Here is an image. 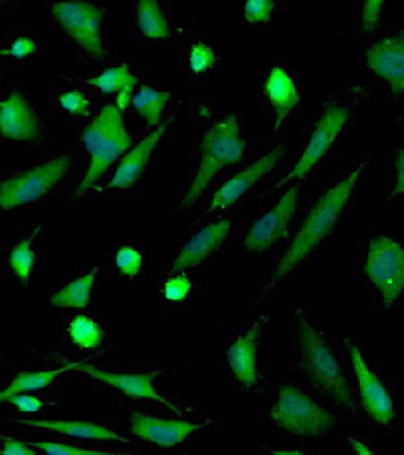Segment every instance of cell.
<instances>
[{
	"label": "cell",
	"mask_w": 404,
	"mask_h": 455,
	"mask_svg": "<svg viewBox=\"0 0 404 455\" xmlns=\"http://www.w3.org/2000/svg\"><path fill=\"white\" fill-rule=\"evenodd\" d=\"M367 164H369V160L363 162L351 175L331 188L313 205L301 229L292 240L290 247L278 261L276 268L271 274L268 283L263 288L257 302H262L278 283H280L288 274L294 272L299 265H302L333 231L343 211L348 204L349 198L351 196L360 173L363 172Z\"/></svg>",
	"instance_id": "1"
},
{
	"label": "cell",
	"mask_w": 404,
	"mask_h": 455,
	"mask_svg": "<svg viewBox=\"0 0 404 455\" xmlns=\"http://www.w3.org/2000/svg\"><path fill=\"white\" fill-rule=\"evenodd\" d=\"M295 320L299 356L306 379L337 407L355 411V399L333 350L301 312L295 314Z\"/></svg>",
	"instance_id": "2"
},
{
	"label": "cell",
	"mask_w": 404,
	"mask_h": 455,
	"mask_svg": "<svg viewBox=\"0 0 404 455\" xmlns=\"http://www.w3.org/2000/svg\"><path fill=\"white\" fill-rule=\"evenodd\" d=\"M82 140L90 155V164L76 191L77 196L93 188L111 164L132 147V137L125 129L122 113L114 106L104 107L89 123L82 133Z\"/></svg>",
	"instance_id": "3"
},
{
	"label": "cell",
	"mask_w": 404,
	"mask_h": 455,
	"mask_svg": "<svg viewBox=\"0 0 404 455\" xmlns=\"http://www.w3.org/2000/svg\"><path fill=\"white\" fill-rule=\"evenodd\" d=\"M240 135L236 115L227 116L205 133L201 142L199 167L180 205V211H186L196 204L216 173L241 160L245 143Z\"/></svg>",
	"instance_id": "4"
},
{
	"label": "cell",
	"mask_w": 404,
	"mask_h": 455,
	"mask_svg": "<svg viewBox=\"0 0 404 455\" xmlns=\"http://www.w3.org/2000/svg\"><path fill=\"white\" fill-rule=\"evenodd\" d=\"M270 415L278 427L303 438L326 435L336 424L329 411L292 385L281 386Z\"/></svg>",
	"instance_id": "5"
},
{
	"label": "cell",
	"mask_w": 404,
	"mask_h": 455,
	"mask_svg": "<svg viewBox=\"0 0 404 455\" xmlns=\"http://www.w3.org/2000/svg\"><path fill=\"white\" fill-rule=\"evenodd\" d=\"M70 165V157H59L4 180L0 183V208L11 211L38 201L63 179Z\"/></svg>",
	"instance_id": "6"
},
{
	"label": "cell",
	"mask_w": 404,
	"mask_h": 455,
	"mask_svg": "<svg viewBox=\"0 0 404 455\" xmlns=\"http://www.w3.org/2000/svg\"><path fill=\"white\" fill-rule=\"evenodd\" d=\"M364 273L380 291L385 306H392L404 289V249L387 236L374 237Z\"/></svg>",
	"instance_id": "7"
},
{
	"label": "cell",
	"mask_w": 404,
	"mask_h": 455,
	"mask_svg": "<svg viewBox=\"0 0 404 455\" xmlns=\"http://www.w3.org/2000/svg\"><path fill=\"white\" fill-rule=\"evenodd\" d=\"M53 16L88 55L103 57L104 50L101 39L102 10L85 2H64L53 5Z\"/></svg>",
	"instance_id": "8"
},
{
	"label": "cell",
	"mask_w": 404,
	"mask_h": 455,
	"mask_svg": "<svg viewBox=\"0 0 404 455\" xmlns=\"http://www.w3.org/2000/svg\"><path fill=\"white\" fill-rule=\"evenodd\" d=\"M348 119L349 113L344 108L336 106L327 108L322 117L317 122L311 139H310L308 146H306L304 153L299 158L297 164L277 186L271 188L266 194L273 193L274 190L279 189V188L292 182V180L304 179L333 146L335 140L337 139V136L344 128Z\"/></svg>",
	"instance_id": "9"
},
{
	"label": "cell",
	"mask_w": 404,
	"mask_h": 455,
	"mask_svg": "<svg viewBox=\"0 0 404 455\" xmlns=\"http://www.w3.org/2000/svg\"><path fill=\"white\" fill-rule=\"evenodd\" d=\"M299 189V186L292 187L269 212L252 226L244 240L246 251L262 254L288 236L298 205Z\"/></svg>",
	"instance_id": "10"
},
{
	"label": "cell",
	"mask_w": 404,
	"mask_h": 455,
	"mask_svg": "<svg viewBox=\"0 0 404 455\" xmlns=\"http://www.w3.org/2000/svg\"><path fill=\"white\" fill-rule=\"evenodd\" d=\"M345 345L350 357H351L364 410L378 424H391L394 420L395 410L387 389L384 388L374 371L368 367L356 343L346 339Z\"/></svg>",
	"instance_id": "11"
},
{
	"label": "cell",
	"mask_w": 404,
	"mask_h": 455,
	"mask_svg": "<svg viewBox=\"0 0 404 455\" xmlns=\"http://www.w3.org/2000/svg\"><path fill=\"white\" fill-rule=\"evenodd\" d=\"M208 422L171 420L134 411L131 417V432L144 442L171 449L185 442L192 433L205 428Z\"/></svg>",
	"instance_id": "12"
},
{
	"label": "cell",
	"mask_w": 404,
	"mask_h": 455,
	"mask_svg": "<svg viewBox=\"0 0 404 455\" xmlns=\"http://www.w3.org/2000/svg\"><path fill=\"white\" fill-rule=\"evenodd\" d=\"M284 155L285 148L278 146L272 151H270L266 156L255 162L250 167L244 169L243 172L230 179L229 182L223 184L216 191L214 196H213L211 204H209L207 211H206L204 218L211 214V212L223 211V209L230 208V205L236 204L245 193H247V190H250L263 177L268 175L270 172L276 168V165L279 164Z\"/></svg>",
	"instance_id": "13"
},
{
	"label": "cell",
	"mask_w": 404,
	"mask_h": 455,
	"mask_svg": "<svg viewBox=\"0 0 404 455\" xmlns=\"http://www.w3.org/2000/svg\"><path fill=\"white\" fill-rule=\"evenodd\" d=\"M367 64L378 77L387 82L392 93H404V31L389 36L368 49Z\"/></svg>",
	"instance_id": "14"
},
{
	"label": "cell",
	"mask_w": 404,
	"mask_h": 455,
	"mask_svg": "<svg viewBox=\"0 0 404 455\" xmlns=\"http://www.w3.org/2000/svg\"><path fill=\"white\" fill-rule=\"evenodd\" d=\"M76 370L89 375L90 378L95 379V380L118 389V391L125 393V395L131 396L133 399L158 401V403L165 404L169 410L182 417V411L171 401L164 398L154 387V379L160 375L164 370L143 374L113 373V371L99 370V368L90 366L85 363L79 364L78 367H76Z\"/></svg>",
	"instance_id": "15"
},
{
	"label": "cell",
	"mask_w": 404,
	"mask_h": 455,
	"mask_svg": "<svg viewBox=\"0 0 404 455\" xmlns=\"http://www.w3.org/2000/svg\"><path fill=\"white\" fill-rule=\"evenodd\" d=\"M0 132L6 139L31 142L41 135V124L30 103L20 93H11L0 103Z\"/></svg>",
	"instance_id": "16"
},
{
	"label": "cell",
	"mask_w": 404,
	"mask_h": 455,
	"mask_svg": "<svg viewBox=\"0 0 404 455\" xmlns=\"http://www.w3.org/2000/svg\"><path fill=\"white\" fill-rule=\"evenodd\" d=\"M230 230V222L227 219L206 226L187 242L173 262L171 272H185L187 269L199 266L222 247L229 236Z\"/></svg>",
	"instance_id": "17"
},
{
	"label": "cell",
	"mask_w": 404,
	"mask_h": 455,
	"mask_svg": "<svg viewBox=\"0 0 404 455\" xmlns=\"http://www.w3.org/2000/svg\"><path fill=\"white\" fill-rule=\"evenodd\" d=\"M263 320L259 317L246 331L227 350V360L234 377L246 388L258 384L257 353L263 331Z\"/></svg>",
	"instance_id": "18"
},
{
	"label": "cell",
	"mask_w": 404,
	"mask_h": 455,
	"mask_svg": "<svg viewBox=\"0 0 404 455\" xmlns=\"http://www.w3.org/2000/svg\"><path fill=\"white\" fill-rule=\"evenodd\" d=\"M172 121L173 117L162 123L149 136L141 140L134 149L125 155L107 188H109V189L111 188L127 189V188H131L133 184L136 183V180L142 175L144 168H146L148 162H149L151 154H153L158 143L160 142L162 136L167 132Z\"/></svg>",
	"instance_id": "19"
},
{
	"label": "cell",
	"mask_w": 404,
	"mask_h": 455,
	"mask_svg": "<svg viewBox=\"0 0 404 455\" xmlns=\"http://www.w3.org/2000/svg\"><path fill=\"white\" fill-rule=\"evenodd\" d=\"M20 424L31 426L61 433V435L71 436L76 439L103 440V442L131 443V440L118 435L117 432L104 427L102 425L93 424L88 421H67V420H20Z\"/></svg>",
	"instance_id": "20"
},
{
	"label": "cell",
	"mask_w": 404,
	"mask_h": 455,
	"mask_svg": "<svg viewBox=\"0 0 404 455\" xmlns=\"http://www.w3.org/2000/svg\"><path fill=\"white\" fill-rule=\"evenodd\" d=\"M265 93L276 115L277 126L298 106L299 93L290 75L280 67H273L265 84Z\"/></svg>",
	"instance_id": "21"
},
{
	"label": "cell",
	"mask_w": 404,
	"mask_h": 455,
	"mask_svg": "<svg viewBox=\"0 0 404 455\" xmlns=\"http://www.w3.org/2000/svg\"><path fill=\"white\" fill-rule=\"evenodd\" d=\"M89 84L95 86L107 95H117V109L124 114L129 104L133 100V92H134L137 84L136 78L129 71L127 64H122L120 67L108 68L103 74L97 77L90 79Z\"/></svg>",
	"instance_id": "22"
},
{
	"label": "cell",
	"mask_w": 404,
	"mask_h": 455,
	"mask_svg": "<svg viewBox=\"0 0 404 455\" xmlns=\"http://www.w3.org/2000/svg\"><path fill=\"white\" fill-rule=\"evenodd\" d=\"M83 363H85V360L69 363L64 367L53 371H23V373L17 375L16 379L7 386V388L0 391V403H3V400L7 398V396L41 391V389H44L52 385L61 375L67 373L68 371L76 370V367H78Z\"/></svg>",
	"instance_id": "23"
},
{
	"label": "cell",
	"mask_w": 404,
	"mask_h": 455,
	"mask_svg": "<svg viewBox=\"0 0 404 455\" xmlns=\"http://www.w3.org/2000/svg\"><path fill=\"white\" fill-rule=\"evenodd\" d=\"M97 273L99 268L67 284L50 298V305L56 308L85 309L89 305Z\"/></svg>",
	"instance_id": "24"
},
{
	"label": "cell",
	"mask_w": 404,
	"mask_h": 455,
	"mask_svg": "<svg viewBox=\"0 0 404 455\" xmlns=\"http://www.w3.org/2000/svg\"><path fill=\"white\" fill-rule=\"evenodd\" d=\"M137 24L148 39L171 37V28L160 5L154 0H141L137 4Z\"/></svg>",
	"instance_id": "25"
},
{
	"label": "cell",
	"mask_w": 404,
	"mask_h": 455,
	"mask_svg": "<svg viewBox=\"0 0 404 455\" xmlns=\"http://www.w3.org/2000/svg\"><path fill=\"white\" fill-rule=\"evenodd\" d=\"M171 95L168 92H158L149 86H142L135 96H133V106L140 117L148 126L158 125L161 121L162 113Z\"/></svg>",
	"instance_id": "26"
},
{
	"label": "cell",
	"mask_w": 404,
	"mask_h": 455,
	"mask_svg": "<svg viewBox=\"0 0 404 455\" xmlns=\"http://www.w3.org/2000/svg\"><path fill=\"white\" fill-rule=\"evenodd\" d=\"M69 337L79 349H95L102 343L103 331L96 321L85 315H77L69 326Z\"/></svg>",
	"instance_id": "27"
},
{
	"label": "cell",
	"mask_w": 404,
	"mask_h": 455,
	"mask_svg": "<svg viewBox=\"0 0 404 455\" xmlns=\"http://www.w3.org/2000/svg\"><path fill=\"white\" fill-rule=\"evenodd\" d=\"M39 230H41V228L35 230L32 236L20 241L10 254L9 265L11 269H12L14 275L24 284H27L30 280L32 269H34L36 256L34 251H32V242L37 236Z\"/></svg>",
	"instance_id": "28"
},
{
	"label": "cell",
	"mask_w": 404,
	"mask_h": 455,
	"mask_svg": "<svg viewBox=\"0 0 404 455\" xmlns=\"http://www.w3.org/2000/svg\"><path fill=\"white\" fill-rule=\"evenodd\" d=\"M115 265L120 270L121 275L133 279L139 275L142 268V255L132 247H122L115 256Z\"/></svg>",
	"instance_id": "29"
},
{
	"label": "cell",
	"mask_w": 404,
	"mask_h": 455,
	"mask_svg": "<svg viewBox=\"0 0 404 455\" xmlns=\"http://www.w3.org/2000/svg\"><path fill=\"white\" fill-rule=\"evenodd\" d=\"M28 446L41 450L46 455H134L114 452H101V451H93L79 449V447L64 445V443L52 442H34L27 443Z\"/></svg>",
	"instance_id": "30"
},
{
	"label": "cell",
	"mask_w": 404,
	"mask_h": 455,
	"mask_svg": "<svg viewBox=\"0 0 404 455\" xmlns=\"http://www.w3.org/2000/svg\"><path fill=\"white\" fill-rule=\"evenodd\" d=\"M274 10L272 0H250L244 9L245 20L250 24L268 23Z\"/></svg>",
	"instance_id": "31"
},
{
	"label": "cell",
	"mask_w": 404,
	"mask_h": 455,
	"mask_svg": "<svg viewBox=\"0 0 404 455\" xmlns=\"http://www.w3.org/2000/svg\"><path fill=\"white\" fill-rule=\"evenodd\" d=\"M190 68H192L196 74H202V72L214 68V52H212L209 46L204 44V43H197V44L192 46V52H190Z\"/></svg>",
	"instance_id": "32"
},
{
	"label": "cell",
	"mask_w": 404,
	"mask_h": 455,
	"mask_svg": "<svg viewBox=\"0 0 404 455\" xmlns=\"http://www.w3.org/2000/svg\"><path fill=\"white\" fill-rule=\"evenodd\" d=\"M193 284L190 283L189 277L185 274L172 277L164 285V295L165 298L171 302H182L183 299H187L192 289Z\"/></svg>",
	"instance_id": "33"
},
{
	"label": "cell",
	"mask_w": 404,
	"mask_h": 455,
	"mask_svg": "<svg viewBox=\"0 0 404 455\" xmlns=\"http://www.w3.org/2000/svg\"><path fill=\"white\" fill-rule=\"evenodd\" d=\"M59 102L69 114L75 116H86L89 114V100L77 90L63 93V95L59 97Z\"/></svg>",
	"instance_id": "34"
},
{
	"label": "cell",
	"mask_w": 404,
	"mask_h": 455,
	"mask_svg": "<svg viewBox=\"0 0 404 455\" xmlns=\"http://www.w3.org/2000/svg\"><path fill=\"white\" fill-rule=\"evenodd\" d=\"M384 7L382 0H369L364 2L360 27L363 32H371L377 28L381 20V11Z\"/></svg>",
	"instance_id": "35"
},
{
	"label": "cell",
	"mask_w": 404,
	"mask_h": 455,
	"mask_svg": "<svg viewBox=\"0 0 404 455\" xmlns=\"http://www.w3.org/2000/svg\"><path fill=\"white\" fill-rule=\"evenodd\" d=\"M36 52V43L31 38L20 37L7 49H0V56H10L21 60Z\"/></svg>",
	"instance_id": "36"
},
{
	"label": "cell",
	"mask_w": 404,
	"mask_h": 455,
	"mask_svg": "<svg viewBox=\"0 0 404 455\" xmlns=\"http://www.w3.org/2000/svg\"><path fill=\"white\" fill-rule=\"evenodd\" d=\"M3 403L12 404L20 413H37L43 407L42 401L31 395H11L4 399Z\"/></svg>",
	"instance_id": "37"
},
{
	"label": "cell",
	"mask_w": 404,
	"mask_h": 455,
	"mask_svg": "<svg viewBox=\"0 0 404 455\" xmlns=\"http://www.w3.org/2000/svg\"><path fill=\"white\" fill-rule=\"evenodd\" d=\"M3 439L4 447L0 451V455H38L27 443L18 442V440L12 438Z\"/></svg>",
	"instance_id": "38"
},
{
	"label": "cell",
	"mask_w": 404,
	"mask_h": 455,
	"mask_svg": "<svg viewBox=\"0 0 404 455\" xmlns=\"http://www.w3.org/2000/svg\"><path fill=\"white\" fill-rule=\"evenodd\" d=\"M396 183L394 189H392V196H398V195L404 194V148L399 151L398 156L395 161Z\"/></svg>",
	"instance_id": "39"
},
{
	"label": "cell",
	"mask_w": 404,
	"mask_h": 455,
	"mask_svg": "<svg viewBox=\"0 0 404 455\" xmlns=\"http://www.w3.org/2000/svg\"><path fill=\"white\" fill-rule=\"evenodd\" d=\"M350 443H351L352 449L355 451L357 455H374L373 452L363 443H360V440L350 438Z\"/></svg>",
	"instance_id": "40"
},
{
	"label": "cell",
	"mask_w": 404,
	"mask_h": 455,
	"mask_svg": "<svg viewBox=\"0 0 404 455\" xmlns=\"http://www.w3.org/2000/svg\"><path fill=\"white\" fill-rule=\"evenodd\" d=\"M264 449L266 451H268V452L272 455H305L304 453L301 452V451L272 450V449H268V447H264Z\"/></svg>",
	"instance_id": "41"
}]
</instances>
